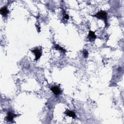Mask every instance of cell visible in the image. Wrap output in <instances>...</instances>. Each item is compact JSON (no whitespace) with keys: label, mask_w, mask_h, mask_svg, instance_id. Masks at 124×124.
Returning a JSON list of instances; mask_svg holds the SVG:
<instances>
[{"label":"cell","mask_w":124,"mask_h":124,"mask_svg":"<svg viewBox=\"0 0 124 124\" xmlns=\"http://www.w3.org/2000/svg\"><path fill=\"white\" fill-rule=\"evenodd\" d=\"M51 90L53 92V93L55 95V96H59L61 94V89H60L59 87L56 86H52L50 88Z\"/></svg>","instance_id":"4"},{"label":"cell","mask_w":124,"mask_h":124,"mask_svg":"<svg viewBox=\"0 0 124 124\" xmlns=\"http://www.w3.org/2000/svg\"><path fill=\"white\" fill-rule=\"evenodd\" d=\"M64 12H65L63 14V19H64V20H68L69 19V16H68V14H67L65 12V11H64Z\"/></svg>","instance_id":"10"},{"label":"cell","mask_w":124,"mask_h":124,"mask_svg":"<svg viewBox=\"0 0 124 124\" xmlns=\"http://www.w3.org/2000/svg\"><path fill=\"white\" fill-rule=\"evenodd\" d=\"M54 48L56 50L60 51L63 53H65L66 52V50H65L64 48H63L62 47H60L59 45H58L57 44H55Z\"/></svg>","instance_id":"8"},{"label":"cell","mask_w":124,"mask_h":124,"mask_svg":"<svg viewBox=\"0 0 124 124\" xmlns=\"http://www.w3.org/2000/svg\"><path fill=\"white\" fill-rule=\"evenodd\" d=\"M9 12V11L7 6L3 7L2 8H1V9H0V13H1V14L3 16V17H7L8 14Z\"/></svg>","instance_id":"5"},{"label":"cell","mask_w":124,"mask_h":124,"mask_svg":"<svg viewBox=\"0 0 124 124\" xmlns=\"http://www.w3.org/2000/svg\"><path fill=\"white\" fill-rule=\"evenodd\" d=\"M32 52L33 53V54L35 56V61H37L38 60H39L41 56H42V52H41V50L39 48H36L33 49V50H32Z\"/></svg>","instance_id":"2"},{"label":"cell","mask_w":124,"mask_h":124,"mask_svg":"<svg viewBox=\"0 0 124 124\" xmlns=\"http://www.w3.org/2000/svg\"><path fill=\"white\" fill-rule=\"evenodd\" d=\"M96 38L97 36L95 33L92 31H90L89 32V33L87 36V39L90 42H92V41H94L96 39Z\"/></svg>","instance_id":"6"},{"label":"cell","mask_w":124,"mask_h":124,"mask_svg":"<svg viewBox=\"0 0 124 124\" xmlns=\"http://www.w3.org/2000/svg\"><path fill=\"white\" fill-rule=\"evenodd\" d=\"M93 16L99 19V20H102L104 21L106 26L108 25V19H107V13L106 11L100 10L99 12H98L96 14L93 15Z\"/></svg>","instance_id":"1"},{"label":"cell","mask_w":124,"mask_h":124,"mask_svg":"<svg viewBox=\"0 0 124 124\" xmlns=\"http://www.w3.org/2000/svg\"><path fill=\"white\" fill-rule=\"evenodd\" d=\"M82 54H83V56L85 58H87L88 57V52L86 50H84L82 52Z\"/></svg>","instance_id":"9"},{"label":"cell","mask_w":124,"mask_h":124,"mask_svg":"<svg viewBox=\"0 0 124 124\" xmlns=\"http://www.w3.org/2000/svg\"><path fill=\"white\" fill-rule=\"evenodd\" d=\"M65 113L66 114L67 116L69 117H71L73 118H75L76 117V114L74 111H70L68 110H66V111L65 112Z\"/></svg>","instance_id":"7"},{"label":"cell","mask_w":124,"mask_h":124,"mask_svg":"<svg viewBox=\"0 0 124 124\" xmlns=\"http://www.w3.org/2000/svg\"><path fill=\"white\" fill-rule=\"evenodd\" d=\"M17 116V114L14 113L12 111H9L7 114V115L6 117V119L7 121L12 122L14 120V118L16 117Z\"/></svg>","instance_id":"3"}]
</instances>
